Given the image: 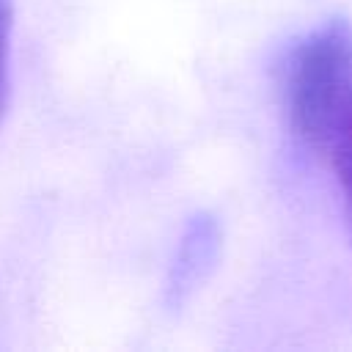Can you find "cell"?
Listing matches in <instances>:
<instances>
[{"label":"cell","mask_w":352,"mask_h":352,"mask_svg":"<svg viewBox=\"0 0 352 352\" xmlns=\"http://www.w3.org/2000/svg\"><path fill=\"white\" fill-rule=\"evenodd\" d=\"M324 162L333 168L341 195H344V212H346V223L352 228V116L349 121L341 126V132L336 135L333 146L324 154Z\"/></svg>","instance_id":"2"},{"label":"cell","mask_w":352,"mask_h":352,"mask_svg":"<svg viewBox=\"0 0 352 352\" xmlns=\"http://www.w3.org/2000/svg\"><path fill=\"white\" fill-rule=\"evenodd\" d=\"M11 25L14 11L11 0H0V121L8 104V55H11Z\"/></svg>","instance_id":"3"},{"label":"cell","mask_w":352,"mask_h":352,"mask_svg":"<svg viewBox=\"0 0 352 352\" xmlns=\"http://www.w3.org/2000/svg\"><path fill=\"white\" fill-rule=\"evenodd\" d=\"M286 116L294 138L324 160L352 116V30L344 19L316 28L292 52Z\"/></svg>","instance_id":"1"}]
</instances>
